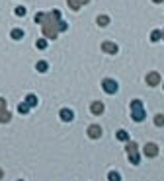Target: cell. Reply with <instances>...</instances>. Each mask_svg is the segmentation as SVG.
<instances>
[{
  "label": "cell",
  "mask_w": 164,
  "mask_h": 181,
  "mask_svg": "<svg viewBox=\"0 0 164 181\" xmlns=\"http://www.w3.org/2000/svg\"><path fill=\"white\" fill-rule=\"evenodd\" d=\"M26 105H30V107H33V105H37V97H35L33 94H30V96L26 97Z\"/></svg>",
  "instance_id": "cell-15"
},
{
  "label": "cell",
  "mask_w": 164,
  "mask_h": 181,
  "mask_svg": "<svg viewBox=\"0 0 164 181\" xmlns=\"http://www.w3.org/2000/svg\"><path fill=\"white\" fill-rule=\"evenodd\" d=\"M125 150H127V154H129V162L133 164V166H139V164H141V156H139L137 142L129 140V142H127V146H125Z\"/></svg>",
  "instance_id": "cell-3"
},
{
  "label": "cell",
  "mask_w": 164,
  "mask_h": 181,
  "mask_svg": "<svg viewBox=\"0 0 164 181\" xmlns=\"http://www.w3.org/2000/svg\"><path fill=\"white\" fill-rule=\"evenodd\" d=\"M68 2V8H71V10H80L82 6H84V4H88L90 0H67Z\"/></svg>",
  "instance_id": "cell-8"
},
{
  "label": "cell",
  "mask_w": 164,
  "mask_h": 181,
  "mask_svg": "<svg viewBox=\"0 0 164 181\" xmlns=\"http://www.w3.org/2000/svg\"><path fill=\"white\" fill-rule=\"evenodd\" d=\"M6 121H10V115H8L6 111H2V115H0V123H6Z\"/></svg>",
  "instance_id": "cell-21"
},
{
  "label": "cell",
  "mask_w": 164,
  "mask_h": 181,
  "mask_svg": "<svg viewBox=\"0 0 164 181\" xmlns=\"http://www.w3.org/2000/svg\"><path fill=\"white\" fill-rule=\"evenodd\" d=\"M131 117H133V121L137 123H143L147 117V111L143 107V101L141 100H133L131 101Z\"/></svg>",
  "instance_id": "cell-2"
},
{
  "label": "cell",
  "mask_w": 164,
  "mask_h": 181,
  "mask_svg": "<svg viewBox=\"0 0 164 181\" xmlns=\"http://www.w3.org/2000/svg\"><path fill=\"white\" fill-rule=\"evenodd\" d=\"M0 179H2V170H0Z\"/></svg>",
  "instance_id": "cell-26"
},
{
  "label": "cell",
  "mask_w": 164,
  "mask_h": 181,
  "mask_svg": "<svg viewBox=\"0 0 164 181\" xmlns=\"http://www.w3.org/2000/svg\"><path fill=\"white\" fill-rule=\"evenodd\" d=\"M35 47L41 49V51H43V49H47V39H39L37 43H35Z\"/></svg>",
  "instance_id": "cell-20"
},
{
  "label": "cell",
  "mask_w": 164,
  "mask_h": 181,
  "mask_svg": "<svg viewBox=\"0 0 164 181\" xmlns=\"http://www.w3.org/2000/svg\"><path fill=\"white\" fill-rule=\"evenodd\" d=\"M145 154L149 156V158H154V156L158 154V146L154 144V142H149V144L145 146Z\"/></svg>",
  "instance_id": "cell-6"
},
{
  "label": "cell",
  "mask_w": 164,
  "mask_h": 181,
  "mask_svg": "<svg viewBox=\"0 0 164 181\" xmlns=\"http://www.w3.org/2000/svg\"><path fill=\"white\" fill-rule=\"evenodd\" d=\"M102 49H104L106 53H109V55H115L119 49H117L115 43H109V41H106V43H102Z\"/></svg>",
  "instance_id": "cell-9"
},
{
  "label": "cell",
  "mask_w": 164,
  "mask_h": 181,
  "mask_svg": "<svg viewBox=\"0 0 164 181\" xmlns=\"http://www.w3.org/2000/svg\"><path fill=\"white\" fill-rule=\"evenodd\" d=\"M108 179H109V181H121V175L117 173V171H109Z\"/></svg>",
  "instance_id": "cell-17"
},
{
  "label": "cell",
  "mask_w": 164,
  "mask_h": 181,
  "mask_svg": "<svg viewBox=\"0 0 164 181\" xmlns=\"http://www.w3.org/2000/svg\"><path fill=\"white\" fill-rule=\"evenodd\" d=\"M160 39H162V31L160 29L150 31V41H160Z\"/></svg>",
  "instance_id": "cell-16"
},
{
  "label": "cell",
  "mask_w": 164,
  "mask_h": 181,
  "mask_svg": "<svg viewBox=\"0 0 164 181\" xmlns=\"http://www.w3.org/2000/svg\"><path fill=\"white\" fill-rule=\"evenodd\" d=\"M16 16H26V8L18 6V8H16Z\"/></svg>",
  "instance_id": "cell-22"
},
{
  "label": "cell",
  "mask_w": 164,
  "mask_h": 181,
  "mask_svg": "<svg viewBox=\"0 0 164 181\" xmlns=\"http://www.w3.org/2000/svg\"><path fill=\"white\" fill-rule=\"evenodd\" d=\"M20 181H22V179H20Z\"/></svg>",
  "instance_id": "cell-28"
},
{
  "label": "cell",
  "mask_w": 164,
  "mask_h": 181,
  "mask_svg": "<svg viewBox=\"0 0 164 181\" xmlns=\"http://www.w3.org/2000/svg\"><path fill=\"white\" fill-rule=\"evenodd\" d=\"M88 137L94 138V140H96V138H100L102 137V127L100 125H90L88 127Z\"/></svg>",
  "instance_id": "cell-5"
},
{
  "label": "cell",
  "mask_w": 164,
  "mask_h": 181,
  "mask_svg": "<svg viewBox=\"0 0 164 181\" xmlns=\"http://www.w3.org/2000/svg\"><path fill=\"white\" fill-rule=\"evenodd\" d=\"M153 2H156V4H160V2H164V0H153Z\"/></svg>",
  "instance_id": "cell-25"
},
{
  "label": "cell",
  "mask_w": 164,
  "mask_h": 181,
  "mask_svg": "<svg viewBox=\"0 0 164 181\" xmlns=\"http://www.w3.org/2000/svg\"><path fill=\"white\" fill-rule=\"evenodd\" d=\"M12 37H14L16 41H20V39L24 37V31H22V29H14V31H12Z\"/></svg>",
  "instance_id": "cell-18"
},
{
  "label": "cell",
  "mask_w": 164,
  "mask_h": 181,
  "mask_svg": "<svg viewBox=\"0 0 164 181\" xmlns=\"http://www.w3.org/2000/svg\"><path fill=\"white\" fill-rule=\"evenodd\" d=\"M35 68H37V72H47V70H49L47 60H39V63L35 64Z\"/></svg>",
  "instance_id": "cell-12"
},
{
  "label": "cell",
  "mask_w": 164,
  "mask_h": 181,
  "mask_svg": "<svg viewBox=\"0 0 164 181\" xmlns=\"http://www.w3.org/2000/svg\"><path fill=\"white\" fill-rule=\"evenodd\" d=\"M102 88H104L106 94H115L117 90H119V84H117L113 78H104V82H102Z\"/></svg>",
  "instance_id": "cell-4"
},
{
  "label": "cell",
  "mask_w": 164,
  "mask_h": 181,
  "mask_svg": "<svg viewBox=\"0 0 164 181\" xmlns=\"http://www.w3.org/2000/svg\"><path fill=\"white\" fill-rule=\"evenodd\" d=\"M61 119H63L65 123H71L72 119H74V113H72V109H61Z\"/></svg>",
  "instance_id": "cell-10"
},
{
  "label": "cell",
  "mask_w": 164,
  "mask_h": 181,
  "mask_svg": "<svg viewBox=\"0 0 164 181\" xmlns=\"http://www.w3.org/2000/svg\"><path fill=\"white\" fill-rule=\"evenodd\" d=\"M35 22L43 23V33H45L47 39H57V22H59V20H55L53 14H43V12H39V14L35 16Z\"/></svg>",
  "instance_id": "cell-1"
},
{
  "label": "cell",
  "mask_w": 164,
  "mask_h": 181,
  "mask_svg": "<svg viewBox=\"0 0 164 181\" xmlns=\"http://www.w3.org/2000/svg\"><path fill=\"white\" fill-rule=\"evenodd\" d=\"M90 109H92V113H94V115H102L106 107H104V103H102V101H94V103L90 105Z\"/></svg>",
  "instance_id": "cell-11"
},
{
  "label": "cell",
  "mask_w": 164,
  "mask_h": 181,
  "mask_svg": "<svg viewBox=\"0 0 164 181\" xmlns=\"http://www.w3.org/2000/svg\"><path fill=\"white\" fill-rule=\"evenodd\" d=\"M154 125L156 127H164V115H156V117H154Z\"/></svg>",
  "instance_id": "cell-19"
},
{
  "label": "cell",
  "mask_w": 164,
  "mask_h": 181,
  "mask_svg": "<svg viewBox=\"0 0 164 181\" xmlns=\"http://www.w3.org/2000/svg\"><path fill=\"white\" fill-rule=\"evenodd\" d=\"M117 140H121V142H129V134H127V130H117Z\"/></svg>",
  "instance_id": "cell-13"
},
{
  "label": "cell",
  "mask_w": 164,
  "mask_h": 181,
  "mask_svg": "<svg viewBox=\"0 0 164 181\" xmlns=\"http://www.w3.org/2000/svg\"><path fill=\"white\" fill-rule=\"evenodd\" d=\"M108 23H109V18H108V16H104V14L98 16V26H100V27H106Z\"/></svg>",
  "instance_id": "cell-14"
},
{
  "label": "cell",
  "mask_w": 164,
  "mask_h": 181,
  "mask_svg": "<svg viewBox=\"0 0 164 181\" xmlns=\"http://www.w3.org/2000/svg\"><path fill=\"white\" fill-rule=\"evenodd\" d=\"M4 107H6V101H4L2 97H0V111H4Z\"/></svg>",
  "instance_id": "cell-24"
},
{
  "label": "cell",
  "mask_w": 164,
  "mask_h": 181,
  "mask_svg": "<svg viewBox=\"0 0 164 181\" xmlns=\"http://www.w3.org/2000/svg\"><path fill=\"white\" fill-rule=\"evenodd\" d=\"M162 39H164V31H162Z\"/></svg>",
  "instance_id": "cell-27"
},
{
  "label": "cell",
  "mask_w": 164,
  "mask_h": 181,
  "mask_svg": "<svg viewBox=\"0 0 164 181\" xmlns=\"http://www.w3.org/2000/svg\"><path fill=\"white\" fill-rule=\"evenodd\" d=\"M158 82H160V74L158 72H149L147 74V84L149 86H156Z\"/></svg>",
  "instance_id": "cell-7"
},
{
  "label": "cell",
  "mask_w": 164,
  "mask_h": 181,
  "mask_svg": "<svg viewBox=\"0 0 164 181\" xmlns=\"http://www.w3.org/2000/svg\"><path fill=\"white\" fill-rule=\"evenodd\" d=\"M20 113H27V111H30V105H26V103H20Z\"/></svg>",
  "instance_id": "cell-23"
}]
</instances>
